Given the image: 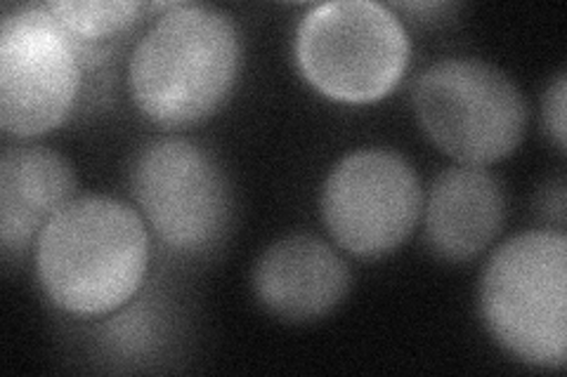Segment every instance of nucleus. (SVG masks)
I'll return each instance as SVG.
<instances>
[{
	"instance_id": "obj_1",
	"label": "nucleus",
	"mask_w": 567,
	"mask_h": 377,
	"mask_svg": "<svg viewBox=\"0 0 567 377\" xmlns=\"http://www.w3.org/2000/svg\"><path fill=\"white\" fill-rule=\"evenodd\" d=\"M150 266L142 214L110 196L64 206L35 241V272L48 300L66 314H112L137 295Z\"/></svg>"
},
{
	"instance_id": "obj_2",
	"label": "nucleus",
	"mask_w": 567,
	"mask_h": 377,
	"mask_svg": "<svg viewBox=\"0 0 567 377\" xmlns=\"http://www.w3.org/2000/svg\"><path fill=\"white\" fill-rule=\"evenodd\" d=\"M239 64V31L225 12L177 3L137 43L128 87L150 121L185 128L220 109Z\"/></svg>"
},
{
	"instance_id": "obj_3",
	"label": "nucleus",
	"mask_w": 567,
	"mask_h": 377,
	"mask_svg": "<svg viewBox=\"0 0 567 377\" xmlns=\"http://www.w3.org/2000/svg\"><path fill=\"white\" fill-rule=\"evenodd\" d=\"M485 326L508 354L539 368L567 358V239L527 231L494 250L481 281Z\"/></svg>"
},
{
	"instance_id": "obj_4",
	"label": "nucleus",
	"mask_w": 567,
	"mask_h": 377,
	"mask_svg": "<svg viewBox=\"0 0 567 377\" xmlns=\"http://www.w3.org/2000/svg\"><path fill=\"white\" fill-rule=\"evenodd\" d=\"M296 62L317 93L333 102H379L404 76L410 35L385 6L333 0L312 8L298 24Z\"/></svg>"
},
{
	"instance_id": "obj_5",
	"label": "nucleus",
	"mask_w": 567,
	"mask_h": 377,
	"mask_svg": "<svg viewBox=\"0 0 567 377\" xmlns=\"http://www.w3.org/2000/svg\"><path fill=\"white\" fill-rule=\"evenodd\" d=\"M414 109L433 145L473 168L511 156L527 128L518 85L477 60H445L425 69L414 87Z\"/></svg>"
},
{
	"instance_id": "obj_6",
	"label": "nucleus",
	"mask_w": 567,
	"mask_h": 377,
	"mask_svg": "<svg viewBox=\"0 0 567 377\" xmlns=\"http://www.w3.org/2000/svg\"><path fill=\"white\" fill-rule=\"evenodd\" d=\"M142 220L173 253L204 255L233 224V191L213 154L183 137L154 139L131 172Z\"/></svg>"
},
{
	"instance_id": "obj_7",
	"label": "nucleus",
	"mask_w": 567,
	"mask_h": 377,
	"mask_svg": "<svg viewBox=\"0 0 567 377\" xmlns=\"http://www.w3.org/2000/svg\"><path fill=\"white\" fill-rule=\"evenodd\" d=\"M83 52L48 6L6 12L0 27V128L31 139L60 128L81 90Z\"/></svg>"
},
{
	"instance_id": "obj_8",
	"label": "nucleus",
	"mask_w": 567,
	"mask_h": 377,
	"mask_svg": "<svg viewBox=\"0 0 567 377\" xmlns=\"http://www.w3.org/2000/svg\"><path fill=\"white\" fill-rule=\"evenodd\" d=\"M423 212L414 168L388 149H360L336 166L322 189V220L336 245L358 258L398 250Z\"/></svg>"
},
{
	"instance_id": "obj_9",
	"label": "nucleus",
	"mask_w": 567,
	"mask_h": 377,
	"mask_svg": "<svg viewBox=\"0 0 567 377\" xmlns=\"http://www.w3.org/2000/svg\"><path fill=\"white\" fill-rule=\"evenodd\" d=\"M251 283L258 302L270 314L306 323L327 316L346 300L350 269L327 241L293 233L258 258Z\"/></svg>"
},
{
	"instance_id": "obj_10",
	"label": "nucleus",
	"mask_w": 567,
	"mask_h": 377,
	"mask_svg": "<svg viewBox=\"0 0 567 377\" xmlns=\"http://www.w3.org/2000/svg\"><path fill=\"white\" fill-rule=\"evenodd\" d=\"M504 214V191L487 170L450 168L435 179L423 201L425 241L442 260L468 262L499 237Z\"/></svg>"
},
{
	"instance_id": "obj_11",
	"label": "nucleus",
	"mask_w": 567,
	"mask_h": 377,
	"mask_svg": "<svg viewBox=\"0 0 567 377\" xmlns=\"http://www.w3.org/2000/svg\"><path fill=\"white\" fill-rule=\"evenodd\" d=\"M76 177L66 160L43 147H12L0 158V248L24 255L45 224L74 201Z\"/></svg>"
},
{
	"instance_id": "obj_12",
	"label": "nucleus",
	"mask_w": 567,
	"mask_h": 377,
	"mask_svg": "<svg viewBox=\"0 0 567 377\" xmlns=\"http://www.w3.org/2000/svg\"><path fill=\"white\" fill-rule=\"evenodd\" d=\"M48 8L85 48L126 31L142 12V6L131 0H55Z\"/></svg>"
},
{
	"instance_id": "obj_13",
	"label": "nucleus",
	"mask_w": 567,
	"mask_h": 377,
	"mask_svg": "<svg viewBox=\"0 0 567 377\" xmlns=\"http://www.w3.org/2000/svg\"><path fill=\"white\" fill-rule=\"evenodd\" d=\"M567 81L565 76H558L556 83L548 87L546 100H544V118H546V128L556 139L558 149H565V116H567Z\"/></svg>"
}]
</instances>
